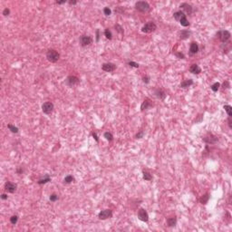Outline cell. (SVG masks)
<instances>
[{
    "instance_id": "cell-32",
    "label": "cell",
    "mask_w": 232,
    "mask_h": 232,
    "mask_svg": "<svg viewBox=\"0 0 232 232\" xmlns=\"http://www.w3.org/2000/svg\"><path fill=\"white\" fill-rule=\"evenodd\" d=\"M18 220V217L17 215H15V216H12L11 218H10V222H11L13 225H16L17 224V222Z\"/></svg>"
},
{
    "instance_id": "cell-15",
    "label": "cell",
    "mask_w": 232,
    "mask_h": 232,
    "mask_svg": "<svg viewBox=\"0 0 232 232\" xmlns=\"http://www.w3.org/2000/svg\"><path fill=\"white\" fill-rule=\"evenodd\" d=\"M151 106H152L151 102L149 99H147V100H145L144 102L141 104V110L143 112L144 110H148L149 108H151Z\"/></svg>"
},
{
    "instance_id": "cell-46",
    "label": "cell",
    "mask_w": 232,
    "mask_h": 232,
    "mask_svg": "<svg viewBox=\"0 0 232 232\" xmlns=\"http://www.w3.org/2000/svg\"><path fill=\"white\" fill-rule=\"evenodd\" d=\"M69 4L70 5H75V4H77V1H69Z\"/></svg>"
},
{
    "instance_id": "cell-40",
    "label": "cell",
    "mask_w": 232,
    "mask_h": 232,
    "mask_svg": "<svg viewBox=\"0 0 232 232\" xmlns=\"http://www.w3.org/2000/svg\"><path fill=\"white\" fill-rule=\"evenodd\" d=\"M9 14H10V10H9L8 8H5L4 11H3V15H4L5 17H6V16H8Z\"/></svg>"
},
{
    "instance_id": "cell-41",
    "label": "cell",
    "mask_w": 232,
    "mask_h": 232,
    "mask_svg": "<svg viewBox=\"0 0 232 232\" xmlns=\"http://www.w3.org/2000/svg\"><path fill=\"white\" fill-rule=\"evenodd\" d=\"M223 87H224V88H227V89H228V88H229V87H230V85H229V83H228V81H226L224 83H223Z\"/></svg>"
},
{
    "instance_id": "cell-24",
    "label": "cell",
    "mask_w": 232,
    "mask_h": 232,
    "mask_svg": "<svg viewBox=\"0 0 232 232\" xmlns=\"http://www.w3.org/2000/svg\"><path fill=\"white\" fill-rule=\"evenodd\" d=\"M51 180V179H50V177L49 176H46V178H44V179H41V180H39L37 182H38V184H40V185H42V184H46V183H47V182H49Z\"/></svg>"
},
{
    "instance_id": "cell-25",
    "label": "cell",
    "mask_w": 232,
    "mask_h": 232,
    "mask_svg": "<svg viewBox=\"0 0 232 232\" xmlns=\"http://www.w3.org/2000/svg\"><path fill=\"white\" fill-rule=\"evenodd\" d=\"M224 109L227 112L228 117H231L232 116V107L230 105H224Z\"/></svg>"
},
{
    "instance_id": "cell-29",
    "label": "cell",
    "mask_w": 232,
    "mask_h": 232,
    "mask_svg": "<svg viewBox=\"0 0 232 232\" xmlns=\"http://www.w3.org/2000/svg\"><path fill=\"white\" fill-rule=\"evenodd\" d=\"M7 127H8V129L11 131L12 133H18V128L14 126V125H12V124H8Z\"/></svg>"
},
{
    "instance_id": "cell-17",
    "label": "cell",
    "mask_w": 232,
    "mask_h": 232,
    "mask_svg": "<svg viewBox=\"0 0 232 232\" xmlns=\"http://www.w3.org/2000/svg\"><path fill=\"white\" fill-rule=\"evenodd\" d=\"M198 51H199V46L196 42H192L191 44V47H190V52L191 54H197Z\"/></svg>"
},
{
    "instance_id": "cell-26",
    "label": "cell",
    "mask_w": 232,
    "mask_h": 232,
    "mask_svg": "<svg viewBox=\"0 0 232 232\" xmlns=\"http://www.w3.org/2000/svg\"><path fill=\"white\" fill-rule=\"evenodd\" d=\"M220 83L217 82V83H214L211 85L210 88H211V90H212L213 92H218V90L220 89Z\"/></svg>"
},
{
    "instance_id": "cell-11",
    "label": "cell",
    "mask_w": 232,
    "mask_h": 232,
    "mask_svg": "<svg viewBox=\"0 0 232 232\" xmlns=\"http://www.w3.org/2000/svg\"><path fill=\"white\" fill-rule=\"evenodd\" d=\"M17 185L16 183L10 182V181H7V182H6V184H5V190H6V191L9 192V193H14V192L17 191Z\"/></svg>"
},
{
    "instance_id": "cell-9",
    "label": "cell",
    "mask_w": 232,
    "mask_h": 232,
    "mask_svg": "<svg viewBox=\"0 0 232 232\" xmlns=\"http://www.w3.org/2000/svg\"><path fill=\"white\" fill-rule=\"evenodd\" d=\"M66 84H68L69 86H75L76 84H78L80 83V79L76 76L70 75L66 78Z\"/></svg>"
},
{
    "instance_id": "cell-48",
    "label": "cell",
    "mask_w": 232,
    "mask_h": 232,
    "mask_svg": "<svg viewBox=\"0 0 232 232\" xmlns=\"http://www.w3.org/2000/svg\"><path fill=\"white\" fill-rule=\"evenodd\" d=\"M96 34H97V37H96V38H97V41H98L99 40V30L96 31Z\"/></svg>"
},
{
    "instance_id": "cell-20",
    "label": "cell",
    "mask_w": 232,
    "mask_h": 232,
    "mask_svg": "<svg viewBox=\"0 0 232 232\" xmlns=\"http://www.w3.org/2000/svg\"><path fill=\"white\" fill-rule=\"evenodd\" d=\"M193 84V81L191 80V79H189V80H185L184 82H182L181 83H180V88H187V87L191 86Z\"/></svg>"
},
{
    "instance_id": "cell-3",
    "label": "cell",
    "mask_w": 232,
    "mask_h": 232,
    "mask_svg": "<svg viewBox=\"0 0 232 232\" xmlns=\"http://www.w3.org/2000/svg\"><path fill=\"white\" fill-rule=\"evenodd\" d=\"M157 29V25L153 22H149V23H146L141 27V31L143 33H146V34H149V33H151V32H154L155 30Z\"/></svg>"
},
{
    "instance_id": "cell-8",
    "label": "cell",
    "mask_w": 232,
    "mask_h": 232,
    "mask_svg": "<svg viewBox=\"0 0 232 232\" xmlns=\"http://www.w3.org/2000/svg\"><path fill=\"white\" fill-rule=\"evenodd\" d=\"M79 41H80V44H81L82 46H90L92 44L93 39L89 35H82Z\"/></svg>"
},
{
    "instance_id": "cell-34",
    "label": "cell",
    "mask_w": 232,
    "mask_h": 232,
    "mask_svg": "<svg viewBox=\"0 0 232 232\" xmlns=\"http://www.w3.org/2000/svg\"><path fill=\"white\" fill-rule=\"evenodd\" d=\"M128 64H129L131 67H134V68H138V67H139V64H137V63H135V62H133V61L129 62Z\"/></svg>"
},
{
    "instance_id": "cell-1",
    "label": "cell",
    "mask_w": 232,
    "mask_h": 232,
    "mask_svg": "<svg viewBox=\"0 0 232 232\" xmlns=\"http://www.w3.org/2000/svg\"><path fill=\"white\" fill-rule=\"evenodd\" d=\"M135 8L136 10H138L139 12L141 13H147L151 10V6L149 5L148 2H145V1H138L135 3Z\"/></svg>"
},
{
    "instance_id": "cell-36",
    "label": "cell",
    "mask_w": 232,
    "mask_h": 232,
    "mask_svg": "<svg viewBox=\"0 0 232 232\" xmlns=\"http://www.w3.org/2000/svg\"><path fill=\"white\" fill-rule=\"evenodd\" d=\"M144 136V132L143 131H141V132H139L138 133L136 134V139H141V138H142Z\"/></svg>"
},
{
    "instance_id": "cell-38",
    "label": "cell",
    "mask_w": 232,
    "mask_h": 232,
    "mask_svg": "<svg viewBox=\"0 0 232 232\" xmlns=\"http://www.w3.org/2000/svg\"><path fill=\"white\" fill-rule=\"evenodd\" d=\"M142 81H143V83H150V77L148 75L143 76V77H142Z\"/></svg>"
},
{
    "instance_id": "cell-42",
    "label": "cell",
    "mask_w": 232,
    "mask_h": 232,
    "mask_svg": "<svg viewBox=\"0 0 232 232\" xmlns=\"http://www.w3.org/2000/svg\"><path fill=\"white\" fill-rule=\"evenodd\" d=\"M93 137L95 139V141H99V139H98V136H97V134H96V133H93Z\"/></svg>"
},
{
    "instance_id": "cell-30",
    "label": "cell",
    "mask_w": 232,
    "mask_h": 232,
    "mask_svg": "<svg viewBox=\"0 0 232 232\" xmlns=\"http://www.w3.org/2000/svg\"><path fill=\"white\" fill-rule=\"evenodd\" d=\"M104 138L107 141H112V140H113V136H112V134L109 133V132H107V133H104Z\"/></svg>"
},
{
    "instance_id": "cell-2",
    "label": "cell",
    "mask_w": 232,
    "mask_h": 232,
    "mask_svg": "<svg viewBox=\"0 0 232 232\" xmlns=\"http://www.w3.org/2000/svg\"><path fill=\"white\" fill-rule=\"evenodd\" d=\"M46 58L47 60L51 63H55L57 62L60 58V54L57 51L54 50V49H51V50H48L46 53Z\"/></svg>"
},
{
    "instance_id": "cell-39",
    "label": "cell",
    "mask_w": 232,
    "mask_h": 232,
    "mask_svg": "<svg viewBox=\"0 0 232 232\" xmlns=\"http://www.w3.org/2000/svg\"><path fill=\"white\" fill-rule=\"evenodd\" d=\"M175 55H176L178 58H180V59H184V57H185V56H184V54H181V53H176V54H175Z\"/></svg>"
},
{
    "instance_id": "cell-18",
    "label": "cell",
    "mask_w": 232,
    "mask_h": 232,
    "mask_svg": "<svg viewBox=\"0 0 232 232\" xmlns=\"http://www.w3.org/2000/svg\"><path fill=\"white\" fill-rule=\"evenodd\" d=\"M173 17H174V18L177 20V21H180V19L182 17H186V15L184 14V12L183 11H177V12H175L174 13V15H173Z\"/></svg>"
},
{
    "instance_id": "cell-21",
    "label": "cell",
    "mask_w": 232,
    "mask_h": 232,
    "mask_svg": "<svg viewBox=\"0 0 232 232\" xmlns=\"http://www.w3.org/2000/svg\"><path fill=\"white\" fill-rule=\"evenodd\" d=\"M177 223V219L176 217H172V218H169L167 219V224L169 227H174Z\"/></svg>"
},
{
    "instance_id": "cell-10",
    "label": "cell",
    "mask_w": 232,
    "mask_h": 232,
    "mask_svg": "<svg viewBox=\"0 0 232 232\" xmlns=\"http://www.w3.org/2000/svg\"><path fill=\"white\" fill-rule=\"evenodd\" d=\"M138 218H139L140 220L143 221V222H147L149 220V214L144 209H141L138 211Z\"/></svg>"
},
{
    "instance_id": "cell-14",
    "label": "cell",
    "mask_w": 232,
    "mask_h": 232,
    "mask_svg": "<svg viewBox=\"0 0 232 232\" xmlns=\"http://www.w3.org/2000/svg\"><path fill=\"white\" fill-rule=\"evenodd\" d=\"M190 72L191 74H194V75H199V73H201V68L198 64H194L190 67Z\"/></svg>"
},
{
    "instance_id": "cell-6",
    "label": "cell",
    "mask_w": 232,
    "mask_h": 232,
    "mask_svg": "<svg viewBox=\"0 0 232 232\" xmlns=\"http://www.w3.org/2000/svg\"><path fill=\"white\" fill-rule=\"evenodd\" d=\"M54 110V104L51 102H46L42 105V111L46 114H50Z\"/></svg>"
},
{
    "instance_id": "cell-35",
    "label": "cell",
    "mask_w": 232,
    "mask_h": 232,
    "mask_svg": "<svg viewBox=\"0 0 232 232\" xmlns=\"http://www.w3.org/2000/svg\"><path fill=\"white\" fill-rule=\"evenodd\" d=\"M49 199H50L51 201H56V200L58 199V196L56 195V194H54H54H52V195L50 196Z\"/></svg>"
},
{
    "instance_id": "cell-7",
    "label": "cell",
    "mask_w": 232,
    "mask_h": 232,
    "mask_svg": "<svg viewBox=\"0 0 232 232\" xmlns=\"http://www.w3.org/2000/svg\"><path fill=\"white\" fill-rule=\"evenodd\" d=\"M112 216V212L111 209H104V210H102L100 213L98 214V218L100 220H107V219H110Z\"/></svg>"
},
{
    "instance_id": "cell-27",
    "label": "cell",
    "mask_w": 232,
    "mask_h": 232,
    "mask_svg": "<svg viewBox=\"0 0 232 232\" xmlns=\"http://www.w3.org/2000/svg\"><path fill=\"white\" fill-rule=\"evenodd\" d=\"M74 180H75V178H74L72 175H68V176H66V177L64 178V183L69 184L71 182H73Z\"/></svg>"
},
{
    "instance_id": "cell-43",
    "label": "cell",
    "mask_w": 232,
    "mask_h": 232,
    "mask_svg": "<svg viewBox=\"0 0 232 232\" xmlns=\"http://www.w3.org/2000/svg\"><path fill=\"white\" fill-rule=\"evenodd\" d=\"M55 3H56V4H58V5H62V4H64V3H66V1H65V0H64V1H56Z\"/></svg>"
},
{
    "instance_id": "cell-12",
    "label": "cell",
    "mask_w": 232,
    "mask_h": 232,
    "mask_svg": "<svg viewBox=\"0 0 232 232\" xmlns=\"http://www.w3.org/2000/svg\"><path fill=\"white\" fill-rule=\"evenodd\" d=\"M102 69L105 71V72H113L116 69V65L114 64H112V63H106L102 65Z\"/></svg>"
},
{
    "instance_id": "cell-19",
    "label": "cell",
    "mask_w": 232,
    "mask_h": 232,
    "mask_svg": "<svg viewBox=\"0 0 232 232\" xmlns=\"http://www.w3.org/2000/svg\"><path fill=\"white\" fill-rule=\"evenodd\" d=\"M190 35H191V32L188 30H182L180 33V39H187L190 37Z\"/></svg>"
},
{
    "instance_id": "cell-47",
    "label": "cell",
    "mask_w": 232,
    "mask_h": 232,
    "mask_svg": "<svg viewBox=\"0 0 232 232\" xmlns=\"http://www.w3.org/2000/svg\"><path fill=\"white\" fill-rule=\"evenodd\" d=\"M22 172H23V170H22V169H20V168L17 169V173L20 174V173H22Z\"/></svg>"
},
{
    "instance_id": "cell-22",
    "label": "cell",
    "mask_w": 232,
    "mask_h": 232,
    "mask_svg": "<svg viewBox=\"0 0 232 232\" xmlns=\"http://www.w3.org/2000/svg\"><path fill=\"white\" fill-rule=\"evenodd\" d=\"M142 174H143V179L145 180H152V176H151V174L149 172V171H147V170H143L142 171Z\"/></svg>"
},
{
    "instance_id": "cell-28",
    "label": "cell",
    "mask_w": 232,
    "mask_h": 232,
    "mask_svg": "<svg viewBox=\"0 0 232 232\" xmlns=\"http://www.w3.org/2000/svg\"><path fill=\"white\" fill-rule=\"evenodd\" d=\"M209 194H205L204 196H202L201 197V199H200V202L202 203V204H207V202H208V200H209Z\"/></svg>"
},
{
    "instance_id": "cell-13",
    "label": "cell",
    "mask_w": 232,
    "mask_h": 232,
    "mask_svg": "<svg viewBox=\"0 0 232 232\" xmlns=\"http://www.w3.org/2000/svg\"><path fill=\"white\" fill-rule=\"evenodd\" d=\"M180 7L183 10V12H186L188 15L192 14V6L191 5H189L188 3H182L180 6Z\"/></svg>"
},
{
    "instance_id": "cell-45",
    "label": "cell",
    "mask_w": 232,
    "mask_h": 232,
    "mask_svg": "<svg viewBox=\"0 0 232 232\" xmlns=\"http://www.w3.org/2000/svg\"><path fill=\"white\" fill-rule=\"evenodd\" d=\"M1 199H7V195H6V194H2V195H1Z\"/></svg>"
},
{
    "instance_id": "cell-5",
    "label": "cell",
    "mask_w": 232,
    "mask_h": 232,
    "mask_svg": "<svg viewBox=\"0 0 232 232\" xmlns=\"http://www.w3.org/2000/svg\"><path fill=\"white\" fill-rule=\"evenodd\" d=\"M202 140L205 141V142H207V143L214 144V143H216V142L218 141V140L219 139H218V137H217V136L213 135L212 133H207L202 138Z\"/></svg>"
},
{
    "instance_id": "cell-37",
    "label": "cell",
    "mask_w": 232,
    "mask_h": 232,
    "mask_svg": "<svg viewBox=\"0 0 232 232\" xmlns=\"http://www.w3.org/2000/svg\"><path fill=\"white\" fill-rule=\"evenodd\" d=\"M104 13L105 16H110L111 14H112V11H111V9L109 7H105L104 9Z\"/></svg>"
},
{
    "instance_id": "cell-23",
    "label": "cell",
    "mask_w": 232,
    "mask_h": 232,
    "mask_svg": "<svg viewBox=\"0 0 232 232\" xmlns=\"http://www.w3.org/2000/svg\"><path fill=\"white\" fill-rule=\"evenodd\" d=\"M179 22H180V24L182 26H188V25H190V23H189V21H188V19H187L186 17L181 18Z\"/></svg>"
},
{
    "instance_id": "cell-44",
    "label": "cell",
    "mask_w": 232,
    "mask_h": 232,
    "mask_svg": "<svg viewBox=\"0 0 232 232\" xmlns=\"http://www.w3.org/2000/svg\"><path fill=\"white\" fill-rule=\"evenodd\" d=\"M228 125H229V128L231 129V128H232V124H231V117H228Z\"/></svg>"
},
{
    "instance_id": "cell-33",
    "label": "cell",
    "mask_w": 232,
    "mask_h": 232,
    "mask_svg": "<svg viewBox=\"0 0 232 232\" xmlns=\"http://www.w3.org/2000/svg\"><path fill=\"white\" fill-rule=\"evenodd\" d=\"M114 28H115V30L118 32V33L123 34V28H122L120 25H114Z\"/></svg>"
},
{
    "instance_id": "cell-4",
    "label": "cell",
    "mask_w": 232,
    "mask_h": 232,
    "mask_svg": "<svg viewBox=\"0 0 232 232\" xmlns=\"http://www.w3.org/2000/svg\"><path fill=\"white\" fill-rule=\"evenodd\" d=\"M217 35L219 36V38H220V40L222 42V43H226L227 41L228 40L229 38H230V33L228 31V30H222V31H220Z\"/></svg>"
},
{
    "instance_id": "cell-16",
    "label": "cell",
    "mask_w": 232,
    "mask_h": 232,
    "mask_svg": "<svg viewBox=\"0 0 232 232\" xmlns=\"http://www.w3.org/2000/svg\"><path fill=\"white\" fill-rule=\"evenodd\" d=\"M155 95H156L157 98H159L160 100H164L166 97V93L162 89H157L155 91Z\"/></svg>"
},
{
    "instance_id": "cell-31",
    "label": "cell",
    "mask_w": 232,
    "mask_h": 232,
    "mask_svg": "<svg viewBox=\"0 0 232 232\" xmlns=\"http://www.w3.org/2000/svg\"><path fill=\"white\" fill-rule=\"evenodd\" d=\"M104 35H105V36H106V38H107V39H109V40H111V39L112 38V32H111L109 29H106V30H105V31H104Z\"/></svg>"
}]
</instances>
